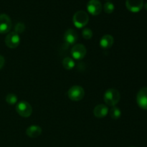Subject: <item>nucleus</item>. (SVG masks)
Listing matches in <instances>:
<instances>
[{
  "instance_id": "obj_5",
  "label": "nucleus",
  "mask_w": 147,
  "mask_h": 147,
  "mask_svg": "<svg viewBox=\"0 0 147 147\" xmlns=\"http://www.w3.org/2000/svg\"><path fill=\"white\" fill-rule=\"evenodd\" d=\"M20 43V37L15 32H11L7 34L5 38V44L8 47L11 49L16 48Z\"/></svg>"
},
{
  "instance_id": "obj_7",
  "label": "nucleus",
  "mask_w": 147,
  "mask_h": 147,
  "mask_svg": "<svg viewBox=\"0 0 147 147\" xmlns=\"http://www.w3.org/2000/svg\"><path fill=\"white\" fill-rule=\"evenodd\" d=\"M11 28V20L6 14H0V34H7Z\"/></svg>"
},
{
  "instance_id": "obj_17",
  "label": "nucleus",
  "mask_w": 147,
  "mask_h": 147,
  "mask_svg": "<svg viewBox=\"0 0 147 147\" xmlns=\"http://www.w3.org/2000/svg\"><path fill=\"white\" fill-rule=\"evenodd\" d=\"M17 96L13 93H9L6 96V102L9 105H14L17 103Z\"/></svg>"
},
{
  "instance_id": "obj_15",
  "label": "nucleus",
  "mask_w": 147,
  "mask_h": 147,
  "mask_svg": "<svg viewBox=\"0 0 147 147\" xmlns=\"http://www.w3.org/2000/svg\"><path fill=\"white\" fill-rule=\"evenodd\" d=\"M62 64H63V66L64 67V68L65 70H70L74 68L75 65H76V63H75V61L73 60V59L70 57H65L63 60Z\"/></svg>"
},
{
  "instance_id": "obj_20",
  "label": "nucleus",
  "mask_w": 147,
  "mask_h": 147,
  "mask_svg": "<svg viewBox=\"0 0 147 147\" xmlns=\"http://www.w3.org/2000/svg\"><path fill=\"white\" fill-rule=\"evenodd\" d=\"M25 30V25L22 22H18L14 27V32L18 34H21Z\"/></svg>"
},
{
  "instance_id": "obj_9",
  "label": "nucleus",
  "mask_w": 147,
  "mask_h": 147,
  "mask_svg": "<svg viewBox=\"0 0 147 147\" xmlns=\"http://www.w3.org/2000/svg\"><path fill=\"white\" fill-rule=\"evenodd\" d=\"M136 102L141 109L147 110V87L143 88L138 92Z\"/></svg>"
},
{
  "instance_id": "obj_4",
  "label": "nucleus",
  "mask_w": 147,
  "mask_h": 147,
  "mask_svg": "<svg viewBox=\"0 0 147 147\" xmlns=\"http://www.w3.org/2000/svg\"><path fill=\"white\" fill-rule=\"evenodd\" d=\"M16 111L20 116L24 118H27L31 116L32 113V108L28 102L20 101L17 103Z\"/></svg>"
},
{
  "instance_id": "obj_16",
  "label": "nucleus",
  "mask_w": 147,
  "mask_h": 147,
  "mask_svg": "<svg viewBox=\"0 0 147 147\" xmlns=\"http://www.w3.org/2000/svg\"><path fill=\"white\" fill-rule=\"evenodd\" d=\"M110 116L113 120H117L121 116V111L116 106H113L110 110Z\"/></svg>"
},
{
  "instance_id": "obj_14",
  "label": "nucleus",
  "mask_w": 147,
  "mask_h": 147,
  "mask_svg": "<svg viewBox=\"0 0 147 147\" xmlns=\"http://www.w3.org/2000/svg\"><path fill=\"white\" fill-rule=\"evenodd\" d=\"M42 129L37 125L30 126L26 130V134L30 138H37L40 136L42 134Z\"/></svg>"
},
{
  "instance_id": "obj_13",
  "label": "nucleus",
  "mask_w": 147,
  "mask_h": 147,
  "mask_svg": "<svg viewBox=\"0 0 147 147\" xmlns=\"http://www.w3.org/2000/svg\"><path fill=\"white\" fill-rule=\"evenodd\" d=\"M108 113H109V109L104 104L98 105L94 108V110H93V114L98 119L104 118L108 114Z\"/></svg>"
},
{
  "instance_id": "obj_3",
  "label": "nucleus",
  "mask_w": 147,
  "mask_h": 147,
  "mask_svg": "<svg viewBox=\"0 0 147 147\" xmlns=\"http://www.w3.org/2000/svg\"><path fill=\"white\" fill-rule=\"evenodd\" d=\"M85 90L81 86H73L67 91V96L73 101H80L84 98Z\"/></svg>"
},
{
  "instance_id": "obj_12",
  "label": "nucleus",
  "mask_w": 147,
  "mask_h": 147,
  "mask_svg": "<svg viewBox=\"0 0 147 147\" xmlns=\"http://www.w3.org/2000/svg\"><path fill=\"white\" fill-rule=\"evenodd\" d=\"M114 38L111 34H105L100 38V46L103 49H109L113 46Z\"/></svg>"
},
{
  "instance_id": "obj_21",
  "label": "nucleus",
  "mask_w": 147,
  "mask_h": 147,
  "mask_svg": "<svg viewBox=\"0 0 147 147\" xmlns=\"http://www.w3.org/2000/svg\"><path fill=\"white\" fill-rule=\"evenodd\" d=\"M4 63H5V60H4V57L0 55V70L4 67Z\"/></svg>"
},
{
  "instance_id": "obj_11",
  "label": "nucleus",
  "mask_w": 147,
  "mask_h": 147,
  "mask_svg": "<svg viewBox=\"0 0 147 147\" xmlns=\"http://www.w3.org/2000/svg\"><path fill=\"white\" fill-rule=\"evenodd\" d=\"M64 40L68 45H74L78 40V33L73 29H68L66 30L64 34Z\"/></svg>"
},
{
  "instance_id": "obj_22",
  "label": "nucleus",
  "mask_w": 147,
  "mask_h": 147,
  "mask_svg": "<svg viewBox=\"0 0 147 147\" xmlns=\"http://www.w3.org/2000/svg\"><path fill=\"white\" fill-rule=\"evenodd\" d=\"M144 7H145V9H146V11H147V2L146 3V4H145V5H144Z\"/></svg>"
},
{
  "instance_id": "obj_2",
  "label": "nucleus",
  "mask_w": 147,
  "mask_h": 147,
  "mask_svg": "<svg viewBox=\"0 0 147 147\" xmlns=\"http://www.w3.org/2000/svg\"><path fill=\"white\" fill-rule=\"evenodd\" d=\"M88 14L84 11H78L73 15V24L78 28H83V27H84L88 24Z\"/></svg>"
},
{
  "instance_id": "obj_1",
  "label": "nucleus",
  "mask_w": 147,
  "mask_h": 147,
  "mask_svg": "<svg viewBox=\"0 0 147 147\" xmlns=\"http://www.w3.org/2000/svg\"><path fill=\"white\" fill-rule=\"evenodd\" d=\"M104 102L109 106H116L121 99V95L119 90L114 88H109L105 92L103 96Z\"/></svg>"
},
{
  "instance_id": "obj_8",
  "label": "nucleus",
  "mask_w": 147,
  "mask_h": 147,
  "mask_svg": "<svg viewBox=\"0 0 147 147\" xmlns=\"http://www.w3.org/2000/svg\"><path fill=\"white\" fill-rule=\"evenodd\" d=\"M87 9L92 15H98L102 11L101 3L99 0H90L87 4Z\"/></svg>"
},
{
  "instance_id": "obj_18",
  "label": "nucleus",
  "mask_w": 147,
  "mask_h": 147,
  "mask_svg": "<svg viewBox=\"0 0 147 147\" xmlns=\"http://www.w3.org/2000/svg\"><path fill=\"white\" fill-rule=\"evenodd\" d=\"M115 9V6L113 3L108 1L103 6V10L106 14H111L113 12Z\"/></svg>"
},
{
  "instance_id": "obj_19",
  "label": "nucleus",
  "mask_w": 147,
  "mask_h": 147,
  "mask_svg": "<svg viewBox=\"0 0 147 147\" xmlns=\"http://www.w3.org/2000/svg\"><path fill=\"white\" fill-rule=\"evenodd\" d=\"M82 34H83V37L86 40H90L93 37V31L90 29L86 27V28L83 29V32H82Z\"/></svg>"
},
{
  "instance_id": "obj_6",
  "label": "nucleus",
  "mask_w": 147,
  "mask_h": 147,
  "mask_svg": "<svg viewBox=\"0 0 147 147\" xmlns=\"http://www.w3.org/2000/svg\"><path fill=\"white\" fill-rule=\"evenodd\" d=\"M87 53V50L83 44L75 45L71 49V55L74 59L77 60H82L85 57Z\"/></svg>"
},
{
  "instance_id": "obj_10",
  "label": "nucleus",
  "mask_w": 147,
  "mask_h": 147,
  "mask_svg": "<svg viewBox=\"0 0 147 147\" xmlns=\"http://www.w3.org/2000/svg\"><path fill=\"white\" fill-rule=\"evenodd\" d=\"M126 7L131 12H139L144 7V0H126Z\"/></svg>"
},
{
  "instance_id": "obj_23",
  "label": "nucleus",
  "mask_w": 147,
  "mask_h": 147,
  "mask_svg": "<svg viewBox=\"0 0 147 147\" xmlns=\"http://www.w3.org/2000/svg\"><path fill=\"white\" fill-rule=\"evenodd\" d=\"M129 147H136V146H129Z\"/></svg>"
}]
</instances>
